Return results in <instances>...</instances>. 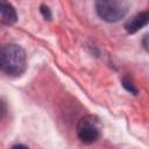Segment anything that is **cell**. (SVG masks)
<instances>
[{
    "mask_svg": "<svg viewBox=\"0 0 149 149\" xmlns=\"http://www.w3.org/2000/svg\"><path fill=\"white\" fill-rule=\"evenodd\" d=\"M0 16H1V22L7 26L15 23L17 20V15L14 7L10 3L5 1H2L0 5Z\"/></svg>",
    "mask_w": 149,
    "mask_h": 149,
    "instance_id": "cell-5",
    "label": "cell"
},
{
    "mask_svg": "<svg viewBox=\"0 0 149 149\" xmlns=\"http://www.w3.org/2000/svg\"><path fill=\"white\" fill-rule=\"evenodd\" d=\"M142 47L149 52V33L143 36V38H142Z\"/></svg>",
    "mask_w": 149,
    "mask_h": 149,
    "instance_id": "cell-7",
    "label": "cell"
},
{
    "mask_svg": "<svg viewBox=\"0 0 149 149\" xmlns=\"http://www.w3.org/2000/svg\"><path fill=\"white\" fill-rule=\"evenodd\" d=\"M101 123L95 115L83 116L77 123V136L85 144H92L101 137Z\"/></svg>",
    "mask_w": 149,
    "mask_h": 149,
    "instance_id": "cell-3",
    "label": "cell"
},
{
    "mask_svg": "<svg viewBox=\"0 0 149 149\" xmlns=\"http://www.w3.org/2000/svg\"><path fill=\"white\" fill-rule=\"evenodd\" d=\"M41 12L43 13V15H44V17L45 19H48V20H50V17H51V14H50V10H49V8L48 7H45V6H41Z\"/></svg>",
    "mask_w": 149,
    "mask_h": 149,
    "instance_id": "cell-8",
    "label": "cell"
},
{
    "mask_svg": "<svg viewBox=\"0 0 149 149\" xmlns=\"http://www.w3.org/2000/svg\"><path fill=\"white\" fill-rule=\"evenodd\" d=\"M129 3L123 0H100L95 2V10L99 17L106 22H116L125 17Z\"/></svg>",
    "mask_w": 149,
    "mask_h": 149,
    "instance_id": "cell-2",
    "label": "cell"
},
{
    "mask_svg": "<svg viewBox=\"0 0 149 149\" xmlns=\"http://www.w3.org/2000/svg\"><path fill=\"white\" fill-rule=\"evenodd\" d=\"M148 23H149V10H144L135 14L132 19H129L125 24V29L129 34H134L144 26H147Z\"/></svg>",
    "mask_w": 149,
    "mask_h": 149,
    "instance_id": "cell-4",
    "label": "cell"
},
{
    "mask_svg": "<svg viewBox=\"0 0 149 149\" xmlns=\"http://www.w3.org/2000/svg\"><path fill=\"white\" fill-rule=\"evenodd\" d=\"M12 149H29V148L27 146H24V144H14L12 147Z\"/></svg>",
    "mask_w": 149,
    "mask_h": 149,
    "instance_id": "cell-9",
    "label": "cell"
},
{
    "mask_svg": "<svg viewBox=\"0 0 149 149\" xmlns=\"http://www.w3.org/2000/svg\"><path fill=\"white\" fill-rule=\"evenodd\" d=\"M0 68L8 76L17 77L26 71V51L15 43L5 44L0 50Z\"/></svg>",
    "mask_w": 149,
    "mask_h": 149,
    "instance_id": "cell-1",
    "label": "cell"
},
{
    "mask_svg": "<svg viewBox=\"0 0 149 149\" xmlns=\"http://www.w3.org/2000/svg\"><path fill=\"white\" fill-rule=\"evenodd\" d=\"M122 83H123V86H125V87H126V88H127L128 91H130V92H133L134 94H135V93L137 92V90H136V88L134 87V85H133L132 83H129V81H127V79H123V81H122Z\"/></svg>",
    "mask_w": 149,
    "mask_h": 149,
    "instance_id": "cell-6",
    "label": "cell"
}]
</instances>
